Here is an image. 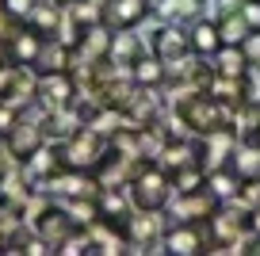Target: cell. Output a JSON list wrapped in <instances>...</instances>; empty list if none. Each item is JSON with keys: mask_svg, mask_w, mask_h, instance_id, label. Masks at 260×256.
I'll use <instances>...</instances> for the list:
<instances>
[{"mask_svg": "<svg viewBox=\"0 0 260 256\" xmlns=\"http://www.w3.org/2000/svg\"><path fill=\"white\" fill-rule=\"evenodd\" d=\"M214 23H218L222 46H241V42H245V35L252 31V27L245 23V16H241L237 8H230V12H218V16H214Z\"/></svg>", "mask_w": 260, "mask_h": 256, "instance_id": "obj_14", "label": "cell"}, {"mask_svg": "<svg viewBox=\"0 0 260 256\" xmlns=\"http://www.w3.org/2000/svg\"><path fill=\"white\" fill-rule=\"evenodd\" d=\"M207 191H211L218 203H230V199H237V191H241V172H237L234 165L211 168V172H207Z\"/></svg>", "mask_w": 260, "mask_h": 256, "instance_id": "obj_11", "label": "cell"}, {"mask_svg": "<svg viewBox=\"0 0 260 256\" xmlns=\"http://www.w3.org/2000/svg\"><path fill=\"white\" fill-rule=\"evenodd\" d=\"M237 12L245 16V23H249L252 31L260 27V0H241V4H237Z\"/></svg>", "mask_w": 260, "mask_h": 256, "instance_id": "obj_16", "label": "cell"}, {"mask_svg": "<svg viewBox=\"0 0 260 256\" xmlns=\"http://www.w3.org/2000/svg\"><path fill=\"white\" fill-rule=\"evenodd\" d=\"M130 77H134V84H138V88H165L169 65H165L161 57L153 54V50H146V54H142L138 61L130 65Z\"/></svg>", "mask_w": 260, "mask_h": 256, "instance_id": "obj_9", "label": "cell"}, {"mask_svg": "<svg viewBox=\"0 0 260 256\" xmlns=\"http://www.w3.org/2000/svg\"><path fill=\"white\" fill-rule=\"evenodd\" d=\"M187 35H191V54H203V57H214L222 46V35H218V23L214 16H199L187 23Z\"/></svg>", "mask_w": 260, "mask_h": 256, "instance_id": "obj_8", "label": "cell"}, {"mask_svg": "<svg viewBox=\"0 0 260 256\" xmlns=\"http://www.w3.org/2000/svg\"><path fill=\"white\" fill-rule=\"evenodd\" d=\"M211 61H214V73H218V77H249V69H252V61L245 57L241 46H218V54H214Z\"/></svg>", "mask_w": 260, "mask_h": 256, "instance_id": "obj_13", "label": "cell"}, {"mask_svg": "<svg viewBox=\"0 0 260 256\" xmlns=\"http://www.w3.org/2000/svg\"><path fill=\"white\" fill-rule=\"evenodd\" d=\"M42 138H46V130L35 126L31 119H16V126L4 134V142H8V153L19 161H31V153L42 149Z\"/></svg>", "mask_w": 260, "mask_h": 256, "instance_id": "obj_5", "label": "cell"}, {"mask_svg": "<svg viewBox=\"0 0 260 256\" xmlns=\"http://www.w3.org/2000/svg\"><path fill=\"white\" fill-rule=\"evenodd\" d=\"M130 199L138 203V210H165L172 199V176L161 165H146L138 176L130 180Z\"/></svg>", "mask_w": 260, "mask_h": 256, "instance_id": "obj_1", "label": "cell"}, {"mask_svg": "<svg viewBox=\"0 0 260 256\" xmlns=\"http://www.w3.org/2000/svg\"><path fill=\"white\" fill-rule=\"evenodd\" d=\"M241 50H245V57H249V61H252V65H256V61H260V27H256V31H249V35H245V42H241Z\"/></svg>", "mask_w": 260, "mask_h": 256, "instance_id": "obj_17", "label": "cell"}, {"mask_svg": "<svg viewBox=\"0 0 260 256\" xmlns=\"http://www.w3.org/2000/svg\"><path fill=\"white\" fill-rule=\"evenodd\" d=\"M142 54H146V42L134 35V27H111V50H107V61L130 69Z\"/></svg>", "mask_w": 260, "mask_h": 256, "instance_id": "obj_7", "label": "cell"}, {"mask_svg": "<svg viewBox=\"0 0 260 256\" xmlns=\"http://www.w3.org/2000/svg\"><path fill=\"white\" fill-rule=\"evenodd\" d=\"M149 12H153L149 0H107L104 23L107 27H138L142 19H149Z\"/></svg>", "mask_w": 260, "mask_h": 256, "instance_id": "obj_6", "label": "cell"}, {"mask_svg": "<svg viewBox=\"0 0 260 256\" xmlns=\"http://www.w3.org/2000/svg\"><path fill=\"white\" fill-rule=\"evenodd\" d=\"M149 50H153L165 65L184 61V57L191 54V35H187L184 23H157L153 39H149Z\"/></svg>", "mask_w": 260, "mask_h": 256, "instance_id": "obj_2", "label": "cell"}, {"mask_svg": "<svg viewBox=\"0 0 260 256\" xmlns=\"http://www.w3.org/2000/svg\"><path fill=\"white\" fill-rule=\"evenodd\" d=\"M207 222H172L165 230V252L176 256H191V252H207Z\"/></svg>", "mask_w": 260, "mask_h": 256, "instance_id": "obj_4", "label": "cell"}, {"mask_svg": "<svg viewBox=\"0 0 260 256\" xmlns=\"http://www.w3.org/2000/svg\"><path fill=\"white\" fill-rule=\"evenodd\" d=\"M23 23L31 27L35 35H42V39H54L57 23H61V12H57V4H50V0H35V8L27 12Z\"/></svg>", "mask_w": 260, "mask_h": 256, "instance_id": "obj_12", "label": "cell"}, {"mask_svg": "<svg viewBox=\"0 0 260 256\" xmlns=\"http://www.w3.org/2000/svg\"><path fill=\"white\" fill-rule=\"evenodd\" d=\"M214 207H218V199H214L207 187H199V191H184V195H172L169 199V218L172 222H211Z\"/></svg>", "mask_w": 260, "mask_h": 256, "instance_id": "obj_3", "label": "cell"}, {"mask_svg": "<svg viewBox=\"0 0 260 256\" xmlns=\"http://www.w3.org/2000/svg\"><path fill=\"white\" fill-rule=\"evenodd\" d=\"M77 50L84 54V61H107V50H111V27H107L104 19L92 23V27H84Z\"/></svg>", "mask_w": 260, "mask_h": 256, "instance_id": "obj_10", "label": "cell"}, {"mask_svg": "<svg viewBox=\"0 0 260 256\" xmlns=\"http://www.w3.org/2000/svg\"><path fill=\"white\" fill-rule=\"evenodd\" d=\"M207 8H211V0H180V23H191V19L207 16Z\"/></svg>", "mask_w": 260, "mask_h": 256, "instance_id": "obj_15", "label": "cell"}]
</instances>
